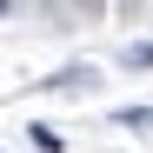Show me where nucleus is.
<instances>
[{
    "mask_svg": "<svg viewBox=\"0 0 153 153\" xmlns=\"http://www.w3.org/2000/svg\"><path fill=\"white\" fill-rule=\"evenodd\" d=\"M113 120H120V126H133V133H153V107H120Z\"/></svg>",
    "mask_w": 153,
    "mask_h": 153,
    "instance_id": "obj_1",
    "label": "nucleus"
},
{
    "mask_svg": "<svg viewBox=\"0 0 153 153\" xmlns=\"http://www.w3.org/2000/svg\"><path fill=\"white\" fill-rule=\"evenodd\" d=\"M126 67H153V40H133V47H126V53H120Z\"/></svg>",
    "mask_w": 153,
    "mask_h": 153,
    "instance_id": "obj_2",
    "label": "nucleus"
}]
</instances>
